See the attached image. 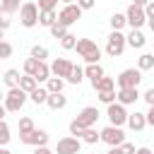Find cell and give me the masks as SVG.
Segmentation results:
<instances>
[{
    "label": "cell",
    "mask_w": 154,
    "mask_h": 154,
    "mask_svg": "<svg viewBox=\"0 0 154 154\" xmlns=\"http://www.w3.org/2000/svg\"><path fill=\"white\" fill-rule=\"evenodd\" d=\"M75 48H77V53H79V58L84 63H99V58H101V48L91 38H77Z\"/></svg>",
    "instance_id": "obj_1"
},
{
    "label": "cell",
    "mask_w": 154,
    "mask_h": 154,
    "mask_svg": "<svg viewBox=\"0 0 154 154\" xmlns=\"http://www.w3.org/2000/svg\"><path fill=\"white\" fill-rule=\"evenodd\" d=\"M38 5L36 2H22V7H19V22H22V26H26V29H31V26H36L38 24Z\"/></svg>",
    "instance_id": "obj_2"
},
{
    "label": "cell",
    "mask_w": 154,
    "mask_h": 154,
    "mask_svg": "<svg viewBox=\"0 0 154 154\" xmlns=\"http://www.w3.org/2000/svg\"><path fill=\"white\" fill-rule=\"evenodd\" d=\"M26 96H29V94H26L22 87H12V89L5 94V108H7V111H12V113H14V111H19V108L26 103Z\"/></svg>",
    "instance_id": "obj_3"
},
{
    "label": "cell",
    "mask_w": 154,
    "mask_h": 154,
    "mask_svg": "<svg viewBox=\"0 0 154 154\" xmlns=\"http://www.w3.org/2000/svg\"><path fill=\"white\" fill-rule=\"evenodd\" d=\"M125 46H128V41H125V36H123L120 31H111V34H108V38H106V53H108L111 58L123 55Z\"/></svg>",
    "instance_id": "obj_4"
},
{
    "label": "cell",
    "mask_w": 154,
    "mask_h": 154,
    "mask_svg": "<svg viewBox=\"0 0 154 154\" xmlns=\"http://www.w3.org/2000/svg\"><path fill=\"white\" fill-rule=\"evenodd\" d=\"M82 12H84V10H82L77 2H70V5H65V7L58 12V22L65 24V26H72V24L82 17Z\"/></svg>",
    "instance_id": "obj_5"
},
{
    "label": "cell",
    "mask_w": 154,
    "mask_h": 154,
    "mask_svg": "<svg viewBox=\"0 0 154 154\" xmlns=\"http://www.w3.org/2000/svg\"><path fill=\"white\" fill-rule=\"evenodd\" d=\"M140 82H142V70H140V67H128V70H123V72L116 77L118 89H120V87H137Z\"/></svg>",
    "instance_id": "obj_6"
},
{
    "label": "cell",
    "mask_w": 154,
    "mask_h": 154,
    "mask_svg": "<svg viewBox=\"0 0 154 154\" xmlns=\"http://www.w3.org/2000/svg\"><path fill=\"white\" fill-rule=\"evenodd\" d=\"M106 116H108V120H111V125H125L128 123V111H125V106L123 103H118V101H113V103H108V108H106Z\"/></svg>",
    "instance_id": "obj_7"
},
{
    "label": "cell",
    "mask_w": 154,
    "mask_h": 154,
    "mask_svg": "<svg viewBox=\"0 0 154 154\" xmlns=\"http://www.w3.org/2000/svg\"><path fill=\"white\" fill-rule=\"evenodd\" d=\"M101 142H106L108 147H120L125 142V132L118 125H108V128L101 130Z\"/></svg>",
    "instance_id": "obj_8"
},
{
    "label": "cell",
    "mask_w": 154,
    "mask_h": 154,
    "mask_svg": "<svg viewBox=\"0 0 154 154\" xmlns=\"http://www.w3.org/2000/svg\"><path fill=\"white\" fill-rule=\"evenodd\" d=\"M125 19H128V26H130V29H142V24L147 22L144 7H140V5H130L128 12H125Z\"/></svg>",
    "instance_id": "obj_9"
},
{
    "label": "cell",
    "mask_w": 154,
    "mask_h": 154,
    "mask_svg": "<svg viewBox=\"0 0 154 154\" xmlns=\"http://www.w3.org/2000/svg\"><path fill=\"white\" fill-rule=\"evenodd\" d=\"M79 149H82V142L75 135L72 137H63L55 144V154H79Z\"/></svg>",
    "instance_id": "obj_10"
},
{
    "label": "cell",
    "mask_w": 154,
    "mask_h": 154,
    "mask_svg": "<svg viewBox=\"0 0 154 154\" xmlns=\"http://www.w3.org/2000/svg\"><path fill=\"white\" fill-rule=\"evenodd\" d=\"M19 142H22V144H31V147H43V144H48V132L34 128L31 132L19 135Z\"/></svg>",
    "instance_id": "obj_11"
},
{
    "label": "cell",
    "mask_w": 154,
    "mask_h": 154,
    "mask_svg": "<svg viewBox=\"0 0 154 154\" xmlns=\"http://www.w3.org/2000/svg\"><path fill=\"white\" fill-rule=\"evenodd\" d=\"M70 70H72V63H70L67 58H55V60L51 63V75H55V77L67 79V77H70Z\"/></svg>",
    "instance_id": "obj_12"
},
{
    "label": "cell",
    "mask_w": 154,
    "mask_h": 154,
    "mask_svg": "<svg viewBox=\"0 0 154 154\" xmlns=\"http://www.w3.org/2000/svg\"><path fill=\"white\" fill-rule=\"evenodd\" d=\"M116 94H118V103H123V106H130L137 99H142V94L137 91V87H120Z\"/></svg>",
    "instance_id": "obj_13"
},
{
    "label": "cell",
    "mask_w": 154,
    "mask_h": 154,
    "mask_svg": "<svg viewBox=\"0 0 154 154\" xmlns=\"http://www.w3.org/2000/svg\"><path fill=\"white\" fill-rule=\"evenodd\" d=\"M77 120H79L84 128H91V125L99 120V108H96V106H87V108H82V111L77 113Z\"/></svg>",
    "instance_id": "obj_14"
},
{
    "label": "cell",
    "mask_w": 154,
    "mask_h": 154,
    "mask_svg": "<svg viewBox=\"0 0 154 154\" xmlns=\"http://www.w3.org/2000/svg\"><path fill=\"white\" fill-rule=\"evenodd\" d=\"M128 125H130V130L140 132V130H144V128H147V116L135 111V113H130V116H128Z\"/></svg>",
    "instance_id": "obj_15"
},
{
    "label": "cell",
    "mask_w": 154,
    "mask_h": 154,
    "mask_svg": "<svg viewBox=\"0 0 154 154\" xmlns=\"http://www.w3.org/2000/svg\"><path fill=\"white\" fill-rule=\"evenodd\" d=\"M84 77H89V82L94 84V82H99V79L103 77V67H101L99 63H87V67H84Z\"/></svg>",
    "instance_id": "obj_16"
},
{
    "label": "cell",
    "mask_w": 154,
    "mask_h": 154,
    "mask_svg": "<svg viewBox=\"0 0 154 154\" xmlns=\"http://www.w3.org/2000/svg\"><path fill=\"white\" fill-rule=\"evenodd\" d=\"M125 41H128V46H132V48H142L144 43H147V38H144V34L140 31V29H132L128 36H125Z\"/></svg>",
    "instance_id": "obj_17"
},
{
    "label": "cell",
    "mask_w": 154,
    "mask_h": 154,
    "mask_svg": "<svg viewBox=\"0 0 154 154\" xmlns=\"http://www.w3.org/2000/svg\"><path fill=\"white\" fill-rule=\"evenodd\" d=\"M46 106H48V108H53V111H60V108H65V106H67V96H63V91H60V94H48Z\"/></svg>",
    "instance_id": "obj_18"
},
{
    "label": "cell",
    "mask_w": 154,
    "mask_h": 154,
    "mask_svg": "<svg viewBox=\"0 0 154 154\" xmlns=\"http://www.w3.org/2000/svg\"><path fill=\"white\" fill-rule=\"evenodd\" d=\"M55 22H58L55 10H41V12H38V24H41V26H53Z\"/></svg>",
    "instance_id": "obj_19"
},
{
    "label": "cell",
    "mask_w": 154,
    "mask_h": 154,
    "mask_svg": "<svg viewBox=\"0 0 154 154\" xmlns=\"http://www.w3.org/2000/svg\"><path fill=\"white\" fill-rule=\"evenodd\" d=\"M19 79H22L19 70H12V67H10V70H5V72H2V82H5L10 89H12V87H19Z\"/></svg>",
    "instance_id": "obj_20"
},
{
    "label": "cell",
    "mask_w": 154,
    "mask_h": 154,
    "mask_svg": "<svg viewBox=\"0 0 154 154\" xmlns=\"http://www.w3.org/2000/svg\"><path fill=\"white\" fill-rule=\"evenodd\" d=\"M48 94H51V91H48L46 87H36V89L29 94V99H31L36 106H41V103H46V101H48Z\"/></svg>",
    "instance_id": "obj_21"
},
{
    "label": "cell",
    "mask_w": 154,
    "mask_h": 154,
    "mask_svg": "<svg viewBox=\"0 0 154 154\" xmlns=\"http://www.w3.org/2000/svg\"><path fill=\"white\" fill-rule=\"evenodd\" d=\"M91 87H94L96 91H111V89H116V79H113V77H106V75H103V77H101L99 82H94Z\"/></svg>",
    "instance_id": "obj_22"
},
{
    "label": "cell",
    "mask_w": 154,
    "mask_h": 154,
    "mask_svg": "<svg viewBox=\"0 0 154 154\" xmlns=\"http://www.w3.org/2000/svg\"><path fill=\"white\" fill-rule=\"evenodd\" d=\"M34 77H36V82H48V79H51V65H46V63L41 60L38 67H36V72H34Z\"/></svg>",
    "instance_id": "obj_23"
},
{
    "label": "cell",
    "mask_w": 154,
    "mask_h": 154,
    "mask_svg": "<svg viewBox=\"0 0 154 154\" xmlns=\"http://www.w3.org/2000/svg\"><path fill=\"white\" fill-rule=\"evenodd\" d=\"M63 87H65V79H63V77H55V75L46 82V89H48L51 94H60V91H63Z\"/></svg>",
    "instance_id": "obj_24"
},
{
    "label": "cell",
    "mask_w": 154,
    "mask_h": 154,
    "mask_svg": "<svg viewBox=\"0 0 154 154\" xmlns=\"http://www.w3.org/2000/svg\"><path fill=\"white\" fill-rule=\"evenodd\" d=\"M19 87H22L26 94H31V91L38 87V82H36V77H31V75H22V79H19Z\"/></svg>",
    "instance_id": "obj_25"
},
{
    "label": "cell",
    "mask_w": 154,
    "mask_h": 154,
    "mask_svg": "<svg viewBox=\"0 0 154 154\" xmlns=\"http://www.w3.org/2000/svg\"><path fill=\"white\" fill-rule=\"evenodd\" d=\"M137 67L144 72V70H152L154 67V53H142L140 58H137Z\"/></svg>",
    "instance_id": "obj_26"
},
{
    "label": "cell",
    "mask_w": 154,
    "mask_h": 154,
    "mask_svg": "<svg viewBox=\"0 0 154 154\" xmlns=\"http://www.w3.org/2000/svg\"><path fill=\"white\" fill-rule=\"evenodd\" d=\"M82 142H87V144H96L99 140H101V132H96L94 128H87L84 132H82V137H79Z\"/></svg>",
    "instance_id": "obj_27"
},
{
    "label": "cell",
    "mask_w": 154,
    "mask_h": 154,
    "mask_svg": "<svg viewBox=\"0 0 154 154\" xmlns=\"http://www.w3.org/2000/svg\"><path fill=\"white\" fill-rule=\"evenodd\" d=\"M128 24V19H125V14H120V12H116V14H111V29L113 31H120L123 26Z\"/></svg>",
    "instance_id": "obj_28"
},
{
    "label": "cell",
    "mask_w": 154,
    "mask_h": 154,
    "mask_svg": "<svg viewBox=\"0 0 154 154\" xmlns=\"http://www.w3.org/2000/svg\"><path fill=\"white\" fill-rule=\"evenodd\" d=\"M84 79V70L79 67V65H72V70H70V77H67V82L70 84H79Z\"/></svg>",
    "instance_id": "obj_29"
},
{
    "label": "cell",
    "mask_w": 154,
    "mask_h": 154,
    "mask_svg": "<svg viewBox=\"0 0 154 154\" xmlns=\"http://www.w3.org/2000/svg\"><path fill=\"white\" fill-rule=\"evenodd\" d=\"M60 46H63V48H65V51H72V48H75V46H77V36H75V34H70V31H67V34H65V36H63V38H60Z\"/></svg>",
    "instance_id": "obj_30"
},
{
    "label": "cell",
    "mask_w": 154,
    "mask_h": 154,
    "mask_svg": "<svg viewBox=\"0 0 154 154\" xmlns=\"http://www.w3.org/2000/svg\"><path fill=\"white\" fill-rule=\"evenodd\" d=\"M0 5H2V12L5 14H12V12H17L22 5H19V0H0Z\"/></svg>",
    "instance_id": "obj_31"
},
{
    "label": "cell",
    "mask_w": 154,
    "mask_h": 154,
    "mask_svg": "<svg viewBox=\"0 0 154 154\" xmlns=\"http://www.w3.org/2000/svg\"><path fill=\"white\" fill-rule=\"evenodd\" d=\"M48 29H51V36H53V38H63V36L67 34V26H65V24H60V22H55V24H53V26H48Z\"/></svg>",
    "instance_id": "obj_32"
},
{
    "label": "cell",
    "mask_w": 154,
    "mask_h": 154,
    "mask_svg": "<svg viewBox=\"0 0 154 154\" xmlns=\"http://www.w3.org/2000/svg\"><path fill=\"white\" fill-rule=\"evenodd\" d=\"M99 101L101 103H113V101H118V94H116V89H111V91H99Z\"/></svg>",
    "instance_id": "obj_33"
},
{
    "label": "cell",
    "mask_w": 154,
    "mask_h": 154,
    "mask_svg": "<svg viewBox=\"0 0 154 154\" xmlns=\"http://www.w3.org/2000/svg\"><path fill=\"white\" fill-rule=\"evenodd\" d=\"M31 130H34V120H31L29 116L19 118V135H26V132H31Z\"/></svg>",
    "instance_id": "obj_34"
},
{
    "label": "cell",
    "mask_w": 154,
    "mask_h": 154,
    "mask_svg": "<svg viewBox=\"0 0 154 154\" xmlns=\"http://www.w3.org/2000/svg\"><path fill=\"white\" fill-rule=\"evenodd\" d=\"M10 137H12V135H10V125H7L5 120H0V147H5V144L10 142Z\"/></svg>",
    "instance_id": "obj_35"
},
{
    "label": "cell",
    "mask_w": 154,
    "mask_h": 154,
    "mask_svg": "<svg viewBox=\"0 0 154 154\" xmlns=\"http://www.w3.org/2000/svg\"><path fill=\"white\" fill-rule=\"evenodd\" d=\"M38 63H41V60H36V58H31V55H29V58L24 60V72L34 77V72H36V67H38Z\"/></svg>",
    "instance_id": "obj_36"
},
{
    "label": "cell",
    "mask_w": 154,
    "mask_h": 154,
    "mask_svg": "<svg viewBox=\"0 0 154 154\" xmlns=\"http://www.w3.org/2000/svg\"><path fill=\"white\" fill-rule=\"evenodd\" d=\"M31 58L46 60V58H48V48H46V46H34V48H31Z\"/></svg>",
    "instance_id": "obj_37"
},
{
    "label": "cell",
    "mask_w": 154,
    "mask_h": 154,
    "mask_svg": "<svg viewBox=\"0 0 154 154\" xmlns=\"http://www.w3.org/2000/svg\"><path fill=\"white\" fill-rule=\"evenodd\" d=\"M84 130H87V128H84V125H82L77 118L70 123V135H75V137H82V132H84Z\"/></svg>",
    "instance_id": "obj_38"
},
{
    "label": "cell",
    "mask_w": 154,
    "mask_h": 154,
    "mask_svg": "<svg viewBox=\"0 0 154 154\" xmlns=\"http://www.w3.org/2000/svg\"><path fill=\"white\" fill-rule=\"evenodd\" d=\"M12 55V46L7 43V41H0V60H5V58H10Z\"/></svg>",
    "instance_id": "obj_39"
},
{
    "label": "cell",
    "mask_w": 154,
    "mask_h": 154,
    "mask_svg": "<svg viewBox=\"0 0 154 154\" xmlns=\"http://www.w3.org/2000/svg\"><path fill=\"white\" fill-rule=\"evenodd\" d=\"M58 0H38V10H55Z\"/></svg>",
    "instance_id": "obj_40"
},
{
    "label": "cell",
    "mask_w": 154,
    "mask_h": 154,
    "mask_svg": "<svg viewBox=\"0 0 154 154\" xmlns=\"http://www.w3.org/2000/svg\"><path fill=\"white\" fill-rule=\"evenodd\" d=\"M137 149H135V144H130V142H123L120 144V154H135Z\"/></svg>",
    "instance_id": "obj_41"
},
{
    "label": "cell",
    "mask_w": 154,
    "mask_h": 154,
    "mask_svg": "<svg viewBox=\"0 0 154 154\" xmlns=\"http://www.w3.org/2000/svg\"><path fill=\"white\" fill-rule=\"evenodd\" d=\"M142 99H144L149 106H154V87H152V89H147V91L142 94Z\"/></svg>",
    "instance_id": "obj_42"
},
{
    "label": "cell",
    "mask_w": 154,
    "mask_h": 154,
    "mask_svg": "<svg viewBox=\"0 0 154 154\" xmlns=\"http://www.w3.org/2000/svg\"><path fill=\"white\" fill-rule=\"evenodd\" d=\"M77 5H79L82 10H91V7L96 5V0H77Z\"/></svg>",
    "instance_id": "obj_43"
},
{
    "label": "cell",
    "mask_w": 154,
    "mask_h": 154,
    "mask_svg": "<svg viewBox=\"0 0 154 154\" xmlns=\"http://www.w3.org/2000/svg\"><path fill=\"white\" fill-rule=\"evenodd\" d=\"M144 14H147V19H149V17H154V0H149V2L144 5Z\"/></svg>",
    "instance_id": "obj_44"
},
{
    "label": "cell",
    "mask_w": 154,
    "mask_h": 154,
    "mask_svg": "<svg viewBox=\"0 0 154 154\" xmlns=\"http://www.w3.org/2000/svg\"><path fill=\"white\" fill-rule=\"evenodd\" d=\"M144 116H147V125H152V128H154V106H149V111H147Z\"/></svg>",
    "instance_id": "obj_45"
},
{
    "label": "cell",
    "mask_w": 154,
    "mask_h": 154,
    "mask_svg": "<svg viewBox=\"0 0 154 154\" xmlns=\"http://www.w3.org/2000/svg\"><path fill=\"white\" fill-rule=\"evenodd\" d=\"M34 154H53V152H51V149L43 144V147H36V149H34Z\"/></svg>",
    "instance_id": "obj_46"
},
{
    "label": "cell",
    "mask_w": 154,
    "mask_h": 154,
    "mask_svg": "<svg viewBox=\"0 0 154 154\" xmlns=\"http://www.w3.org/2000/svg\"><path fill=\"white\" fill-rule=\"evenodd\" d=\"M0 29L5 31V29H10V19H5V17H0Z\"/></svg>",
    "instance_id": "obj_47"
},
{
    "label": "cell",
    "mask_w": 154,
    "mask_h": 154,
    "mask_svg": "<svg viewBox=\"0 0 154 154\" xmlns=\"http://www.w3.org/2000/svg\"><path fill=\"white\" fill-rule=\"evenodd\" d=\"M135 154H154V152H152V149H149V147H140V149H137V152H135Z\"/></svg>",
    "instance_id": "obj_48"
},
{
    "label": "cell",
    "mask_w": 154,
    "mask_h": 154,
    "mask_svg": "<svg viewBox=\"0 0 154 154\" xmlns=\"http://www.w3.org/2000/svg\"><path fill=\"white\" fill-rule=\"evenodd\" d=\"M5 113H7V108H5V103H0V120H5Z\"/></svg>",
    "instance_id": "obj_49"
},
{
    "label": "cell",
    "mask_w": 154,
    "mask_h": 154,
    "mask_svg": "<svg viewBox=\"0 0 154 154\" xmlns=\"http://www.w3.org/2000/svg\"><path fill=\"white\" fill-rule=\"evenodd\" d=\"M147 2H149V0H132V5H140V7H144Z\"/></svg>",
    "instance_id": "obj_50"
},
{
    "label": "cell",
    "mask_w": 154,
    "mask_h": 154,
    "mask_svg": "<svg viewBox=\"0 0 154 154\" xmlns=\"http://www.w3.org/2000/svg\"><path fill=\"white\" fill-rule=\"evenodd\" d=\"M106 154H120V147H111V149H108Z\"/></svg>",
    "instance_id": "obj_51"
},
{
    "label": "cell",
    "mask_w": 154,
    "mask_h": 154,
    "mask_svg": "<svg viewBox=\"0 0 154 154\" xmlns=\"http://www.w3.org/2000/svg\"><path fill=\"white\" fill-rule=\"evenodd\" d=\"M147 24H149V29L154 31V17H149V19H147Z\"/></svg>",
    "instance_id": "obj_52"
},
{
    "label": "cell",
    "mask_w": 154,
    "mask_h": 154,
    "mask_svg": "<svg viewBox=\"0 0 154 154\" xmlns=\"http://www.w3.org/2000/svg\"><path fill=\"white\" fill-rule=\"evenodd\" d=\"M0 154H12V152H10L7 147H0Z\"/></svg>",
    "instance_id": "obj_53"
},
{
    "label": "cell",
    "mask_w": 154,
    "mask_h": 154,
    "mask_svg": "<svg viewBox=\"0 0 154 154\" xmlns=\"http://www.w3.org/2000/svg\"><path fill=\"white\" fill-rule=\"evenodd\" d=\"M63 2H65V5H70V2H75V0H63Z\"/></svg>",
    "instance_id": "obj_54"
},
{
    "label": "cell",
    "mask_w": 154,
    "mask_h": 154,
    "mask_svg": "<svg viewBox=\"0 0 154 154\" xmlns=\"http://www.w3.org/2000/svg\"><path fill=\"white\" fill-rule=\"evenodd\" d=\"M2 14H5V12H2V5H0V17H2Z\"/></svg>",
    "instance_id": "obj_55"
},
{
    "label": "cell",
    "mask_w": 154,
    "mask_h": 154,
    "mask_svg": "<svg viewBox=\"0 0 154 154\" xmlns=\"http://www.w3.org/2000/svg\"><path fill=\"white\" fill-rule=\"evenodd\" d=\"M2 99H5V94H2V91H0V101H2Z\"/></svg>",
    "instance_id": "obj_56"
},
{
    "label": "cell",
    "mask_w": 154,
    "mask_h": 154,
    "mask_svg": "<svg viewBox=\"0 0 154 154\" xmlns=\"http://www.w3.org/2000/svg\"><path fill=\"white\" fill-rule=\"evenodd\" d=\"M0 41H2V29H0Z\"/></svg>",
    "instance_id": "obj_57"
}]
</instances>
